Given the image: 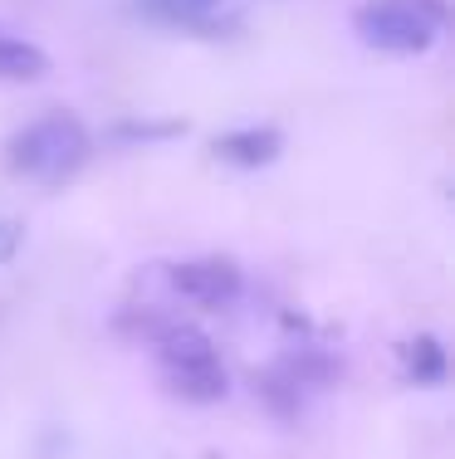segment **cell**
Returning a JSON list of instances; mask_svg holds the SVG:
<instances>
[{"label": "cell", "instance_id": "cell-9", "mask_svg": "<svg viewBox=\"0 0 455 459\" xmlns=\"http://www.w3.org/2000/svg\"><path fill=\"white\" fill-rule=\"evenodd\" d=\"M49 74V54L30 39L0 35V83H39Z\"/></svg>", "mask_w": 455, "mask_h": 459}, {"label": "cell", "instance_id": "cell-8", "mask_svg": "<svg viewBox=\"0 0 455 459\" xmlns=\"http://www.w3.org/2000/svg\"><path fill=\"white\" fill-rule=\"evenodd\" d=\"M255 396L265 401V411L275 415V420H299V411H303V386L279 362L255 371Z\"/></svg>", "mask_w": 455, "mask_h": 459}, {"label": "cell", "instance_id": "cell-7", "mask_svg": "<svg viewBox=\"0 0 455 459\" xmlns=\"http://www.w3.org/2000/svg\"><path fill=\"white\" fill-rule=\"evenodd\" d=\"M446 371H451V357L436 333H416L411 342H402V377L411 386H441Z\"/></svg>", "mask_w": 455, "mask_h": 459}, {"label": "cell", "instance_id": "cell-3", "mask_svg": "<svg viewBox=\"0 0 455 459\" xmlns=\"http://www.w3.org/2000/svg\"><path fill=\"white\" fill-rule=\"evenodd\" d=\"M451 20V0H367L353 10V30L367 49L426 54Z\"/></svg>", "mask_w": 455, "mask_h": 459}, {"label": "cell", "instance_id": "cell-5", "mask_svg": "<svg viewBox=\"0 0 455 459\" xmlns=\"http://www.w3.org/2000/svg\"><path fill=\"white\" fill-rule=\"evenodd\" d=\"M167 283H171V293H177V299L197 303V308H225V303L241 299L245 274H241V264H235V259L211 255V259H187V264H171Z\"/></svg>", "mask_w": 455, "mask_h": 459}, {"label": "cell", "instance_id": "cell-6", "mask_svg": "<svg viewBox=\"0 0 455 459\" xmlns=\"http://www.w3.org/2000/svg\"><path fill=\"white\" fill-rule=\"evenodd\" d=\"M215 161L225 167H241V171H259V167H275L279 152H284V133L279 127H231L211 142Z\"/></svg>", "mask_w": 455, "mask_h": 459}, {"label": "cell", "instance_id": "cell-11", "mask_svg": "<svg viewBox=\"0 0 455 459\" xmlns=\"http://www.w3.org/2000/svg\"><path fill=\"white\" fill-rule=\"evenodd\" d=\"M20 239H25V225H20V221H0V264H10V259H15Z\"/></svg>", "mask_w": 455, "mask_h": 459}, {"label": "cell", "instance_id": "cell-2", "mask_svg": "<svg viewBox=\"0 0 455 459\" xmlns=\"http://www.w3.org/2000/svg\"><path fill=\"white\" fill-rule=\"evenodd\" d=\"M152 352H157L162 381H167L171 396L191 401V406H215V401H225L231 377H225L221 352H215V342L201 327L171 318L157 337H152Z\"/></svg>", "mask_w": 455, "mask_h": 459}, {"label": "cell", "instance_id": "cell-1", "mask_svg": "<svg viewBox=\"0 0 455 459\" xmlns=\"http://www.w3.org/2000/svg\"><path fill=\"white\" fill-rule=\"evenodd\" d=\"M89 152H93V137L79 117L74 113H45L5 142V167L15 171V177L39 181V186H64L83 171Z\"/></svg>", "mask_w": 455, "mask_h": 459}, {"label": "cell", "instance_id": "cell-4", "mask_svg": "<svg viewBox=\"0 0 455 459\" xmlns=\"http://www.w3.org/2000/svg\"><path fill=\"white\" fill-rule=\"evenodd\" d=\"M127 10L147 25L177 30V35L191 39H231L245 30V15L231 0H133Z\"/></svg>", "mask_w": 455, "mask_h": 459}, {"label": "cell", "instance_id": "cell-10", "mask_svg": "<svg viewBox=\"0 0 455 459\" xmlns=\"http://www.w3.org/2000/svg\"><path fill=\"white\" fill-rule=\"evenodd\" d=\"M113 142H127V147H152V142H171V137H187V123L181 117H118L108 127Z\"/></svg>", "mask_w": 455, "mask_h": 459}]
</instances>
